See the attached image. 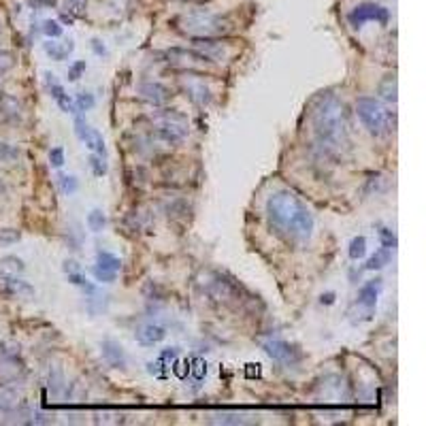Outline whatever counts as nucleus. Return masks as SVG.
<instances>
[{
	"instance_id": "1",
	"label": "nucleus",
	"mask_w": 426,
	"mask_h": 426,
	"mask_svg": "<svg viewBox=\"0 0 426 426\" xmlns=\"http://www.w3.org/2000/svg\"><path fill=\"white\" fill-rule=\"evenodd\" d=\"M265 211L271 232L283 243L297 247L309 243L315 228L313 213L292 190H275L267 198Z\"/></svg>"
},
{
	"instance_id": "2",
	"label": "nucleus",
	"mask_w": 426,
	"mask_h": 426,
	"mask_svg": "<svg viewBox=\"0 0 426 426\" xmlns=\"http://www.w3.org/2000/svg\"><path fill=\"white\" fill-rule=\"evenodd\" d=\"M313 145L324 156H341L349 145V111L337 94H322L311 109Z\"/></svg>"
},
{
	"instance_id": "3",
	"label": "nucleus",
	"mask_w": 426,
	"mask_h": 426,
	"mask_svg": "<svg viewBox=\"0 0 426 426\" xmlns=\"http://www.w3.org/2000/svg\"><path fill=\"white\" fill-rule=\"evenodd\" d=\"M354 111H356L361 124L367 128L369 134L373 136H390L397 128V116L395 111H390L388 106L373 98V96H361L354 104Z\"/></svg>"
},
{
	"instance_id": "4",
	"label": "nucleus",
	"mask_w": 426,
	"mask_h": 426,
	"mask_svg": "<svg viewBox=\"0 0 426 426\" xmlns=\"http://www.w3.org/2000/svg\"><path fill=\"white\" fill-rule=\"evenodd\" d=\"M188 132H190V126H188L186 116L162 109L152 118L150 141H156V143L173 148V145L184 143V141L188 139Z\"/></svg>"
},
{
	"instance_id": "5",
	"label": "nucleus",
	"mask_w": 426,
	"mask_h": 426,
	"mask_svg": "<svg viewBox=\"0 0 426 426\" xmlns=\"http://www.w3.org/2000/svg\"><path fill=\"white\" fill-rule=\"evenodd\" d=\"M230 19L218 13H209V11H192L180 17L177 28H180L188 37H224L230 30Z\"/></svg>"
},
{
	"instance_id": "6",
	"label": "nucleus",
	"mask_w": 426,
	"mask_h": 426,
	"mask_svg": "<svg viewBox=\"0 0 426 426\" xmlns=\"http://www.w3.org/2000/svg\"><path fill=\"white\" fill-rule=\"evenodd\" d=\"M258 343H260V347L265 349V354H267L271 361H275V363H279V365H283V367H294V365L303 358L297 345H292V343H288V341H283V339H279V337L258 339Z\"/></svg>"
},
{
	"instance_id": "7",
	"label": "nucleus",
	"mask_w": 426,
	"mask_h": 426,
	"mask_svg": "<svg viewBox=\"0 0 426 426\" xmlns=\"http://www.w3.org/2000/svg\"><path fill=\"white\" fill-rule=\"evenodd\" d=\"M180 90L196 106H209L213 100V90L209 88L205 77L198 73H192V70H186V73L180 77Z\"/></svg>"
},
{
	"instance_id": "8",
	"label": "nucleus",
	"mask_w": 426,
	"mask_h": 426,
	"mask_svg": "<svg viewBox=\"0 0 426 426\" xmlns=\"http://www.w3.org/2000/svg\"><path fill=\"white\" fill-rule=\"evenodd\" d=\"M166 62L177 68V70H182V73H186V70H192V73H198V70H205L207 66H211V62L198 54L196 49H180V47H175V49H168L166 54Z\"/></svg>"
},
{
	"instance_id": "9",
	"label": "nucleus",
	"mask_w": 426,
	"mask_h": 426,
	"mask_svg": "<svg viewBox=\"0 0 426 426\" xmlns=\"http://www.w3.org/2000/svg\"><path fill=\"white\" fill-rule=\"evenodd\" d=\"M192 49L203 54L211 64L226 62L232 54L228 43L220 37H196V39H192Z\"/></svg>"
},
{
	"instance_id": "10",
	"label": "nucleus",
	"mask_w": 426,
	"mask_h": 426,
	"mask_svg": "<svg viewBox=\"0 0 426 426\" xmlns=\"http://www.w3.org/2000/svg\"><path fill=\"white\" fill-rule=\"evenodd\" d=\"M388 17H390V13H388L386 7L375 5V3H363V5H358L356 9L349 13L347 19H349V24H352L354 28H361V26H365L367 22L388 24Z\"/></svg>"
},
{
	"instance_id": "11",
	"label": "nucleus",
	"mask_w": 426,
	"mask_h": 426,
	"mask_svg": "<svg viewBox=\"0 0 426 426\" xmlns=\"http://www.w3.org/2000/svg\"><path fill=\"white\" fill-rule=\"evenodd\" d=\"M139 96L143 98L145 102H150L152 106H164L171 100V90L158 81H143L139 86Z\"/></svg>"
},
{
	"instance_id": "12",
	"label": "nucleus",
	"mask_w": 426,
	"mask_h": 426,
	"mask_svg": "<svg viewBox=\"0 0 426 426\" xmlns=\"http://www.w3.org/2000/svg\"><path fill=\"white\" fill-rule=\"evenodd\" d=\"M100 354H102V361L109 367H113V369L126 367V352L118 341H113V339L100 341Z\"/></svg>"
},
{
	"instance_id": "13",
	"label": "nucleus",
	"mask_w": 426,
	"mask_h": 426,
	"mask_svg": "<svg viewBox=\"0 0 426 426\" xmlns=\"http://www.w3.org/2000/svg\"><path fill=\"white\" fill-rule=\"evenodd\" d=\"M134 339L145 345V347H152L160 341L166 339V329L158 322H148V324H141L136 331H134Z\"/></svg>"
},
{
	"instance_id": "14",
	"label": "nucleus",
	"mask_w": 426,
	"mask_h": 426,
	"mask_svg": "<svg viewBox=\"0 0 426 426\" xmlns=\"http://www.w3.org/2000/svg\"><path fill=\"white\" fill-rule=\"evenodd\" d=\"M379 292H381V279H373V281L365 283V286L361 288V292H358V305L367 313H371L375 309V305H377Z\"/></svg>"
},
{
	"instance_id": "15",
	"label": "nucleus",
	"mask_w": 426,
	"mask_h": 426,
	"mask_svg": "<svg viewBox=\"0 0 426 426\" xmlns=\"http://www.w3.org/2000/svg\"><path fill=\"white\" fill-rule=\"evenodd\" d=\"M43 49H45V54L52 58V60H56V62H62V60H66L70 54H73V49H75V43L73 41H56V39H49L45 45H43Z\"/></svg>"
},
{
	"instance_id": "16",
	"label": "nucleus",
	"mask_w": 426,
	"mask_h": 426,
	"mask_svg": "<svg viewBox=\"0 0 426 426\" xmlns=\"http://www.w3.org/2000/svg\"><path fill=\"white\" fill-rule=\"evenodd\" d=\"M26 271V265L17 256H5L0 258V277H17Z\"/></svg>"
},
{
	"instance_id": "17",
	"label": "nucleus",
	"mask_w": 426,
	"mask_h": 426,
	"mask_svg": "<svg viewBox=\"0 0 426 426\" xmlns=\"http://www.w3.org/2000/svg\"><path fill=\"white\" fill-rule=\"evenodd\" d=\"M3 279H5V288L11 297H32L34 294V288L19 277H3Z\"/></svg>"
},
{
	"instance_id": "18",
	"label": "nucleus",
	"mask_w": 426,
	"mask_h": 426,
	"mask_svg": "<svg viewBox=\"0 0 426 426\" xmlns=\"http://www.w3.org/2000/svg\"><path fill=\"white\" fill-rule=\"evenodd\" d=\"M0 111H3V116L7 120H11V122H19L22 116H24L22 104L13 96H3V98H0Z\"/></svg>"
},
{
	"instance_id": "19",
	"label": "nucleus",
	"mask_w": 426,
	"mask_h": 426,
	"mask_svg": "<svg viewBox=\"0 0 426 426\" xmlns=\"http://www.w3.org/2000/svg\"><path fill=\"white\" fill-rule=\"evenodd\" d=\"M377 94L386 100V102H397V75H386L377 88Z\"/></svg>"
},
{
	"instance_id": "20",
	"label": "nucleus",
	"mask_w": 426,
	"mask_h": 426,
	"mask_svg": "<svg viewBox=\"0 0 426 426\" xmlns=\"http://www.w3.org/2000/svg\"><path fill=\"white\" fill-rule=\"evenodd\" d=\"M209 422L211 424H232V426H239V424H247L250 420H247L245 416L241 413H235V411H222V413H213L209 416Z\"/></svg>"
},
{
	"instance_id": "21",
	"label": "nucleus",
	"mask_w": 426,
	"mask_h": 426,
	"mask_svg": "<svg viewBox=\"0 0 426 426\" xmlns=\"http://www.w3.org/2000/svg\"><path fill=\"white\" fill-rule=\"evenodd\" d=\"M96 267H100V269H106V271H116V273H120V269H122V260L116 256V254H111V252H98L96 254Z\"/></svg>"
},
{
	"instance_id": "22",
	"label": "nucleus",
	"mask_w": 426,
	"mask_h": 426,
	"mask_svg": "<svg viewBox=\"0 0 426 426\" xmlns=\"http://www.w3.org/2000/svg\"><path fill=\"white\" fill-rule=\"evenodd\" d=\"M390 258H393V250H388V247H381V250H379L375 256L369 258V262L365 265V269H367V271H377V269L386 267V265L390 262Z\"/></svg>"
},
{
	"instance_id": "23",
	"label": "nucleus",
	"mask_w": 426,
	"mask_h": 426,
	"mask_svg": "<svg viewBox=\"0 0 426 426\" xmlns=\"http://www.w3.org/2000/svg\"><path fill=\"white\" fill-rule=\"evenodd\" d=\"M88 228L92 230V232H100V230H104V226H106V216L104 213L100 211V209H92L90 213H88Z\"/></svg>"
},
{
	"instance_id": "24",
	"label": "nucleus",
	"mask_w": 426,
	"mask_h": 426,
	"mask_svg": "<svg viewBox=\"0 0 426 426\" xmlns=\"http://www.w3.org/2000/svg\"><path fill=\"white\" fill-rule=\"evenodd\" d=\"M367 254V239L365 237H354L349 243V258L361 260Z\"/></svg>"
},
{
	"instance_id": "25",
	"label": "nucleus",
	"mask_w": 426,
	"mask_h": 426,
	"mask_svg": "<svg viewBox=\"0 0 426 426\" xmlns=\"http://www.w3.org/2000/svg\"><path fill=\"white\" fill-rule=\"evenodd\" d=\"M88 0H64V11L70 17H81L86 13Z\"/></svg>"
},
{
	"instance_id": "26",
	"label": "nucleus",
	"mask_w": 426,
	"mask_h": 426,
	"mask_svg": "<svg viewBox=\"0 0 426 426\" xmlns=\"http://www.w3.org/2000/svg\"><path fill=\"white\" fill-rule=\"evenodd\" d=\"M15 395L9 388H0V413H9L15 407Z\"/></svg>"
},
{
	"instance_id": "27",
	"label": "nucleus",
	"mask_w": 426,
	"mask_h": 426,
	"mask_svg": "<svg viewBox=\"0 0 426 426\" xmlns=\"http://www.w3.org/2000/svg\"><path fill=\"white\" fill-rule=\"evenodd\" d=\"M94 104H96V98H94V94H90V92H81V94H77V100H75L77 113H84V111H90V109H94Z\"/></svg>"
},
{
	"instance_id": "28",
	"label": "nucleus",
	"mask_w": 426,
	"mask_h": 426,
	"mask_svg": "<svg viewBox=\"0 0 426 426\" xmlns=\"http://www.w3.org/2000/svg\"><path fill=\"white\" fill-rule=\"evenodd\" d=\"M60 184H62V190L64 194H75L79 190V182L75 175H60Z\"/></svg>"
},
{
	"instance_id": "29",
	"label": "nucleus",
	"mask_w": 426,
	"mask_h": 426,
	"mask_svg": "<svg viewBox=\"0 0 426 426\" xmlns=\"http://www.w3.org/2000/svg\"><path fill=\"white\" fill-rule=\"evenodd\" d=\"M43 32L47 39H60L62 37V26L56 19H45L43 22Z\"/></svg>"
},
{
	"instance_id": "30",
	"label": "nucleus",
	"mask_w": 426,
	"mask_h": 426,
	"mask_svg": "<svg viewBox=\"0 0 426 426\" xmlns=\"http://www.w3.org/2000/svg\"><path fill=\"white\" fill-rule=\"evenodd\" d=\"M90 168H92V173H94L96 177L106 175V162H104V158L98 156V154H92V156H90Z\"/></svg>"
},
{
	"instance_id": "31",
	"label": "nucleus",
	"mask_w": 426,
	"mask_h": 426,
	"mask_svg": "<svg viewBox=\"0 0 426 426\" xmlns=\"http://www.w3.org/2000/svg\"><path fill=\"white\" fill-rule=\"evenodd\" d=\"M86 68H88L86 60H77L75 64H70V68H68V81H79V77L86 73Z\"/></svg>"
},
{
	"instance_id": "32",
	"label": "nucleus",
	"mask_w": 426,
	"mask_h": 426,
	"mask_svg": "<svg viewBox=\"0 0 426 426\" xmlns=\"http://www.w3.org/2000/svg\"><path fill=\"white\" fill-rule=\"evenodd\" d=\"M92 273H94L96 281H102V283H113L116 277H118L116 271H106V269H100V267H94Z\"/></svg>"
},
{
	"instance_id": "33",
	"label": "nucleus",
	"mask_w": 426,
	"mask_h": 426,
	"mask_svg": "<svg viewBox=\"0 0 426 426\" xmlns=\"http://www.w3.org/2000/svg\"><path fill=\"white\" fill-rule=\"evenodd\" d=\"M379 237H381V245L388 247V250H395V247H397V237L390 232L388 228H381V230H379Z\"/></svg>"
},
{
	"instance_id": "34",
	"label": "nucleus",
	"mask_w": 426,
	"mask_h": 426,
	"mask_svg": "<svg viewBox=\"0 0 426 426\" xmlns=\"http://www.w3.org/2000/svg\"><path fill=\"white\" fill-rule=\"evenodd\" d=\"M49 162H52V166L60 168V166L64 164V150H62V148H54V150L49 152Z\"/></svg>"
},
{
	"instance_id": "35",
	"label": "nucleus",
	"mask_w": 426,
	"mask_h": 426,
	"mask_svg": "<svg viewBox=\"0 0 426 426\" xmlns=\"http://www.w3.org/2000/svg\"><path fill=\"white\" fill-rule=\"evenodd\" d=\"M0 241H3V243H15V241H19V232L11 230V228L0 230Z\"/></svg>"
},
{
	"instance_id": "36",
	"label": "nucleus",
	"mask_w": 426,
	"mask_h": 426,
	"mask_svg": "<svg viewBox=\"0 0 426 426\" xmlns=\"http://www.w3.org/2000/svg\"><path fill=\"white\" fill-rule=\"evenodd\" d=\"M11 66H13V56L0 52V73H7Z\"/></svg>"
},
{
	"instance_id": "37",
	"label": "nucleus",
	"mask_w": 426,
	"mask_h": 426,
	"mask_svg": "<svg viewBox=\"0 0 426 426\" xmlns=\"http://www.w3.org/2000/svg\"><path fill=\"white\" fill-rule=\"evenodd\" d=\"M19 152L15 150V148H11V145H7V143H0V158H15Z\"/></svg>"
},
{
	"instance_id": "38",
	"label": "nucleus",
	"mask_w": 426,
	"mask_h": 426,
	"mask_svg": "<svg viewBox=\"0 0 426 426\" xmlns=\"http://www.w3.org/2000/svg\"><path fill=\"white\" fill-rule=\"evenodd\" d=\"M77 271H81V267L75 262V260H66L64 262V273L68 275V273H77Z\"/></svg>"
},
{
	"instance_id": "39",
	"label": "nucleus",
	"mask_w": 426,
	"mask_h": 426,
	"mask_svg": "<svg viewBox=\"0 0 426 426\" xmlns=\"http://www.w3.org/2000/svg\"><path fill=\"white\" fill-rule=\"evenodd\" d=\"M92 49H94V54H96V56H106V49H104V45H102L98 39H94V41H92Z\"/></svg>"
},
{
	"instance_id": "40",
	"label": "nucleus",
	"mask_w": 426,
	"mask_h": 426,
	"mask_svg": "<svg viewBox=\"0 0 426 426\" xmlns=\"http://www.w3.org/2000/svg\"><path fill=\"white\" fill-rule=\"evenodd\" d=\"M322 303H326V305H331V303H335V294L331 292V294H326V297H322Z\"/></svg>"
}]
</instances>
